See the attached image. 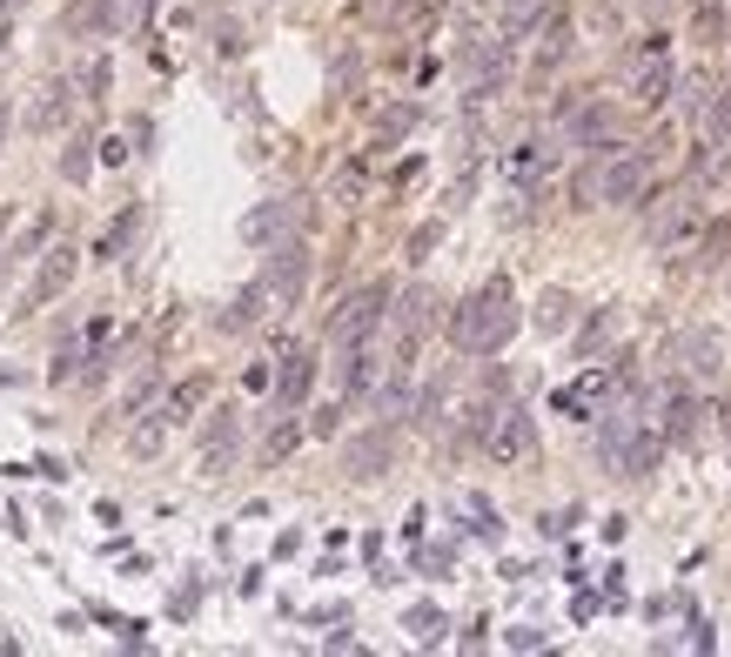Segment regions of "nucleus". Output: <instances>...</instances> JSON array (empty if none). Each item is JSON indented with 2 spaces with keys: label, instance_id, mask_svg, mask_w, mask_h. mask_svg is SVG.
I'll return each mask as SVG.
<instances>
[{
  "label": "nucleus",
  "instance_id": "obj_1",
  "mask_svg": "<svg viewBox=\"0 0 731 657\" xmlns=\"http://www.w3.org/2000/svg\"><path fill=\"white\" fill-rule=\"evenodd\" d=\"M517 328H524V309H517L510 276L476 282V289H470L463 302H450V315H443V336H450L456 356H504Z\"/></svg>",
  "mask_w": 731,
  "mask_h": 657
},
{
  "label": "nucleus",
  "instance_id": "obj_2",
  "mask_svg": "<svg viewBox=\"0 0 731 657\" xmlns=\"http://www.w3.org/2000/svg\"><path fill=\"white\" fill-rule=\"evenodd\" d=\"M389 309H396V282H363V289H350V295L330 309L322 336H330V349L376 343V336H383V322H389Z\"/></svg>",
  "mask_w": 731,
  "mask_h": 657
},
{
  "label": "nucleus",
  "instance_id": "obj_3",
  "mask_svg": "<svg viewBox=\"0 0 731 657\" xmlns=\"http://www.w3.org/2000/svg\"><path fill=\"white\" fill-rule=\"evenodd\" d=\"M652 175H658V154L652 148H604L598 154V202L604 208H637L652 195Z\"/></svg>",
  "mask_w": 731,
  "mask_h": 657
},
{
  "label": "nucleus",
  "instance_id": "obj_4",
  "mask_svg": "<svg viewBox=\"0 0 731 657\" xmlns=\"http://www.w3.org/2000/svg\"><path fill=\"white\" fill-rule=\"evenodd\" d=\"M698 235H705L698 189H678V195H665L652 215H644V249H652V256H678L685 241H698Z\"/></svg>",
  "mask_w": 731,
  "mask_h": 657
},
{
  "label": "nucleus",
  "instance_id": "obj_5",
  "mask_svg": "<svg viewBox=\"0 0 731 657\" xmlns=\"http://www.w3.org/2000/svg\"><path fill=\"white\" fill-rule=\"evenodd\" d=\"M309 215H315V202L302 189L269 195V202H256L249 215H241V241H249V249H276V241H289V235H309Z\"/></svg>",
  "mask_w": 731,
  "mask_h": 657
},
{
  "label": "nucleus",
  "instance_id": "obj_6",
  "mask_svg": "<svg viewBox=\"0 0 731 657\" xmlns=\"http://www.w3.org/2000/svg\"><path fill=\"white\" fill-rule=\"evenodd\" d=\"M309 276H315L309 235H289V241H276V249H262V282L276 289V309H295L309 295Z\"/></svg>",
  "mask_w": 731,
  "mask_h": 657
},
{
  "label": "nucleus",
  "instance_id": "obj_7",
  "mask_svg": "<svg viewBox=\"0 0 731 657\" xmlns=\"http://www.w3.org/2000/svg\"><path fill=\"white\" fill-rule=\"evenodd\" d=\"M557 148H563V141H544V134L504 148V161H497L504 189H510V195H550V182H557Z\"/></svg>",
  "mask_w": 731,
  "mask_h": 657
},
{
  "label": "nucleus",
  "instance_id": "obj_8",
  "mask_svg": "<svg viewBox=\"0 0 731 657\" xmlns=\"http://www.w3.org/2000/svg\"><path fill=\"white\" fill-rule=\"evenodd\" d=\"M483 456H491L497 470H517L537 456V417L524 402H497V417H491V437H483Z\"/></svg>",
  "mask_w": 731,
  "mask_h": 657
},
{
  "label": "nucleus",
  "instance_id": "obj_9",
  "mask_svg": "<svg viewBox=\"0 0 731 657\" xmlns=\"http://www.w3.org/2000/svg\"><path fill=\"white\" fill-rule=\"evenodd\" d=\"M437 315H450L443 309V295L430 289V282H417V289H402L396 295V309H389V322H396V363L410 369V356H417V343L437 328Z\"/></svg>",
  "mask_w": 731,
  "mask_h": 657
},
{
  "label": "nucleus",
  "instance_id": "obj_10",
  "mask_svg": "<svg viewBox=\"0 0 731 657\" xmlns=\"http://www.w3.org/2000/svg\"><path fill=\"white\" fill-rule=\"evenodd\" d=\"M389 470H396V423L389 417L369 423V430H356V437H343V476L350 483H376Z\"/></svg>",
  "mask_w": 731,
  "mask_h": 657
},
{
  "label": "nucleus",
  "instance_id": "obj_11",
  "mask_svg": "<svg viewBox=\"0 0 731 657\" xmlns=\"http://www.w3.org/2000/svg\"><path fill=\"white\" fill-rule=\"evenodd\" d=\"M315 376H322V356L309 343H282L276 349V389H269V409H302L315 396Z\"/></svg>",
  "mask_w": 731,
  "mask_h": 657
},
{
  "label": "nucleus",
  "instance_id": "obj_12",
  "mask_svg": "<svg viewBox=\"0 0 731 657\" xmlns=\"http://www.w3.org/2000/svg\"><path fill=\"white\" fill-rule=\"evenodd\" d=\"M557 141H563V148H584V154L617 148V108L598 101V95H584V101L571 108V121H557Z\"/></svg>",
  "mask_w": 731,
  "mask_h": 657
},
{
  "label": "nucleus",
  "instance_id": "obj_13",
  "mask_svg": "<svg viewBox=\"0 0 731 657\" xmlns=\"http://www.w3.org/2000/svg\"><path fill=\"white\" fill-rule=\"evenodd\" d=\"M74 276H80V249H74V241H47L34 282L21 289V315H34V309H47L54 295H67V282H74Z\"/></svg>",
  "mask_w": 731,
  "mask_h": 657
},
{
  "label": "nucleus",
  "instance_id": "obj_14",
  "mask_svg": "<svg viewBox=\"0 0 731 657\" xmlns=\"http://www.w3.org/2000/svg\"><path fill=\"white\" fill-rule=\"evenodd\" d=\"M61 28L80 34V41H115L128 28H141V14H135V0H74L61 14Z\"/></svg>",
  "mask_w": 731,
  "mask_h": 657
},
{
  "label": "nucleus",
  "instance_id": "obj_15",
  "mask_svg": "<svg viewBox=\"0 0 731 657\" xmlns=\"http://www.w3.org/2000/svg\"><path fill=\"white\" fill-rule=\"evenodd\" d=\"M195 443H202V476H228V470H235V450H241V409H235V402L208 409V423L195 430Z\"/></svg>",
  "mask_w": 731,
  "mask_h": 657
},
{
  "label": "nucleus",
  "instance_id": "obj_16",
  "mask_svg": "<svg viewBox=\"0 0 731 657\" xmlns=\"http://www.w3.org/2000/svg\"><path fill=\"white\" fill-rule=\"evenodd\" d=\"M80 101H88V95H80V80H67V74H61V80H41L34 108H28V128H34V134H67Z\"/></svg>",
  "mask_w": 731,
  "mask_h": 657
},
{
  "label": "nucleus",
  "instance_id": "obj_17",
  "mask_svg": "<svg viewBox=\"0 0 731 657\" xmlns=\"http://www.w3.org/2000/svg\"><path fill=\"white\" fill-rule=\"evenodd\" d=\"M276 309V289L256 276V282H241L222 309H215V336H249V328H262V315Z\"/></svg>",
  "mask_w": 731,
  "mask_h": 657
},
{
  "label": "nucleus",
  "instance_id": "obj_18",
  "mask_svg": "<svg viewBox=\"0 0 731 657\" xmlns=\"http://www.w3.org/2000/svg\"><path fill=\"white\" fill-rule=\"evenodd\" d=\"M383 376H389V363H383L376 343H350V349H336V389H343L350 402H369Z\"/></svg>",
  "mask_w": 731,
  "mask_h": 657
},
{
  "label": "nucleus",
  "instance_id": "obj_19",
  "mask_svg": "<svg viewBox=\"0 0 731 657\" xmlns=\"http://www.w3.org/2000/svg\"><path fill=\"white\" fill-rule=\"evenodd\" d=\"M141 228H148V202H121V215L101 228V241H95V249H88V262H128L135 256V241H141Z\"/></svg>",
  "mask_w": 731,
  "mask_h": 657
},
{
  "label": "nucleus",
  "instance_id": "obj_20",
  "mask_svg": "<svg viewBox=\"0 0 731 657\" xmlns=\"http://www.w3.org/2000/svg\"><path fill=\"white\" fill-rule=\"evenodd\" d=\"M571 8H550L544 14V28H537V54H530V80H550L563 61H571Z\"/></svg>",
  "mask_w": 731,
  "mask_h": 657
},
{
  "label": "nucleus",
  "instance_id": "obj_21",
  "mask_svg": "<svg viewBox=\"0 0 731 657\" xmlns=\"http://www.w3.org/2000/svg\"><path fill=\"white\" fill-rule=\"evenodd\" d=\"M671 356H678V369H685L691 383H718V369H724V336H718V328H685Z\"/></svg>",
  "mask_w": 731,
  "mask_h": 657
},
{
  "label": "nucleus",
  "instance_id": "obj_22",
  "mask_svg": "<svg viewBox=\"0 0 731 657\" xmlns=\"http://www.w3.org/2000/svg\"><path fill=\"white\" fill-rule=\"evenodd\" d=\"M671 95H678V67H671V54L631 67V101H637V108H665Z\"/></svg>",
  "mask_w": 731,
  "mask_h": 657
},
{
  "label": "nucleus",
  "instance_id": "obj_23",
  "mask_svg": "<svg viewBox=\"0 0 731 657\" xmlns=\"http://www.w3.org/2000/svg\"><path fill=\"white\" fill-rule=\"evenodd\" d=\"M169 437H175V417L154 402V409H141V417L128 423V456H135V463H154L161 450H169Z\"/></svg>",
  "mask_w": 731,
  "mask_h": 657
},
{
  "label": "nucleus",
  "instance_id": "obj_24",
  "mask_svg": "<svg viewBox=\"0 0 731 657\" xmlns=\"http://www.w3.org/2000/svg\"><path fill=\"white\" fill-rule=\"evenodd\" d=\"M417 128H423V101H389V108L376 115V134H369V148H383V154H389L402 134H417Z\"/></svg>",
  "mask_w": 731,
  "mask_h": 657
},
{
  "label": "nucleus",
  "instance_id": "obj_25",
  "mask_svg": "<svg viewBox=\"0 0 731 657\" xmlns=\"http://www.w3.org/2000/svg\"><path fill=\"white\" fill-rule=\"evenodd\" d=\"M95 161H101V141H95V134H74V128L61 134V182L80 189V182L95 175Z\"/></svg>",
  "mask_w": 731,
  "mask_h": 657
},
{
  "label": "nucleus",
  "instance_id": "obj_26",
  "mask_svg": "<svg viewBox=\"0 0 731 657\" xmlns=\"http://www.w3.org/2000/svg\"><path fill=\"white\" fill-rule=\"evenodd\" d=\"M443 409H450V383H443V376H430V383L410 396V430L437 437V430H443Z\"/></svg>",
  "mask_w": 731,
  "mask_h": 657
},
{
  "label": "nucleus",
  "instance_id": "obj_27",
  "mask_svg": "<svg viewBox=\"0 0 731 657\" xmlns=\"http://www.w3.org/2000/svg\"><path fill=\"white\" fill-rule=\"evenodd\" d=\"M302 437H309V423H295V409H269V437H262V463H289Z\"/></svg>",
  "mask_w": 731,
  "mask_h": 657
},
{
  "label": "nucleus",
  "instance_id": "obj_28",
  "mask_svg": "<svg viewBox=\"0 0 731 657\" xmlns=\"http://www.w3.org/2000/svg\"><path fill=\"white\" fill-rule=\"evenodd\" d=\"M161 396H169V376H161V369L135 376V383L121 389V402H115V423H135V417H141V409H154Z\"/></svg>",
  "mask_w": 731,
  "mask_h": 657
},
{
  "label": "nucleus",
  "instance_id": "obj_29",
  "mask_svg": "<svg viewBox=\"0 0 731 657\" xmlns=\"http://www.w3.org/2000/svg\"><path fill=\"white\" fill-rule=\"evenodd\" d=\"M530 322L544 328V336H563V328L578 322V295H571V289H544L537 309H530Z\"/></svg>",
  "mask_w": 731,
  "mask_h": 657
},
{
  "label": "nucleus",
  "instance_id": "obj_30",
  "mask_svg": "<svg viewBox=\"0 0 731 657\" xmlns=\"http://www.w3.org/2000/svg\"><path fill=\"white\" fill-rule=\"evenodd\" d=\"M208 389H215L208 376H182V383H169V396H161V409H169V417H175V430H182V423H195V409L208 402Z\"/></svg>",
  "mask_w": 731,
  "mask_h": 657
},
{
  "label": "nucleus",
  "instance_id": "obj_31",
  "mask_svg": "<svg viewBox=\"0 0 731 657\" xmlns=\"http://www.w3.org/2000/svg\"><path fill=\"white\" fill-rule=\"evenodd\" d=\"M544 14H550L544 0H504V14H497V34H504V41H530V34L544 28Z\"/></svg>",
  "mask_w": 731,
  "mask_h": 657
},
{
  "label": "nucleus",
  "instance_id": "obj_32",
  "mask_svg": "<svg viewBox=\"0 0 731 657\" xmlns=\"http://www.w3.org/2000/svg\"><path fill=\"white\" fill-rule=\"evenodd\" d=\"M611 343H617V309H591L584 328H578V363H591V356L611 349Z\"/></svg>",
  "mask_w": 731,
  "mask_h": 657
},
{
  "label": "nucleus",
  "instance_id": "obj_33",
  "mask_svg": "<svg viewBox=\"0 0 731 657\" xmlns=\"http://www.w3.org/2000/svg\"><path fill=\"white\" fill-rule=\"evenodd\" d=\"M724 34H731L724 0H691V41H698V47H718Z\"/></svg>",
  "mask_w": 731,
  "mask_h": 657
},
{
  "label": "nucleus",
  "instance_id": "obj_34",
  "mask_svg": "<svg viewBox=\"0 0 731 657\" xmlns=\"http://www.w3.org/2000/svg\"><path fill=\"white\" fill-rule=\"evenodd\" d=\"M363 189H369V161H363V154H350V161H343V169L330 175V202L356 208V202H363Z\"/></svg>",
  "mask_w": 731,
  "mask_h": 657
},
{
  "label": "nucleus",
  "instance_id": "obj_35",
  "mask_svg": "<svg viewBox=\"0 0 731 657\" xmlns=\"http://www.w3.org/2000/svg\"><path fill=\"white\" fill-rule=\"evenodd\" d=\"M698 134H705V141H731V80H724V88H711V101L698 108Z\"/></svg>",
  "mask_w": 731,
  "mask_h": 657
},
{
  "label": "nucleus",
  "instance_id": "obj_36",
  "mask_svg": "<svg viewBox=\"0 0 731 657\" xmlns=\"http://www.w3.org/2000/svg\"><path fill=\"white\" fill-rule=\"evenodd\" d=\"M47 235H54V208H41V215H34V222H28V228H21V235L8 241V249H14L8 262H41V249H47Z\"/></svg>",
  "mask_w": 731,
  "mask_h": 657
},
{
  "label": "nucleus",
  "instance_id": "obj_37",
  "mask_svg": "<svg viewBox=\"0 0 731 657\" xmlns=\"http://www.w3.org/2000/svg\"><path fill=\"white\" fill-rule=\"evenodd\" d=\"M724 262H731V222H705V235H698V269L718 276Z\"/></svg>",
  "mask_w": 731,
  "mask_h": 657
},
{
  "label": "nucleus",
  "instance_id": "obj_38",
  "mask_svg": "<svg viewBox=\"0 0 731 657\" xmlns=\"http://www.w3.org/2000/svg\"><path fill=\"white\" fill-rule=\"evenodd\" d=\"M108 88H115V54L95 47L88 67H80V95H88V101H108Z\"/></svg>",
  "mask_w": 731,
  "mask_h": 657
},
{
  "label": "nucleus",
  "instance_id": "obj_39",
  "mask_svg": "<svg viewBox=\"0 0 731 657\" xmlns=\"http://www.w3.org/2000/svg\"><path fill=\"white\" fill-rule=\"evenodd\" d=\"M402 631H410L417 644H443V631H450V617H443L437 604H410V611H402Z\"/></svg>",
  "mask_w": 731,
  "mask_h": 657
},
{
  "label": "nucleus",
  "instance_id": "obj_40",
  "mask_svg": "<svg viewBox=\"0 0 731 657\" xmlns=\"http://www.w3.org/2000/svg\"><path fill=\"white\" fill-rule=\"evenodd\" d=\"M343 417H350V396H336V402H322V409H315V417H309V437H322V443H330V437H343Z\"/></svg>",
  "mask_w": 731,
  "mask_h": 657
},
{
  "label": "nucleus",
  "instance_id": "obj_41",
  "mask_svg": "<svg viewBox=\"0 0 731 657\" xmlns=\"http://www.w3.org/2000/svg\"><path fill=\"white\" fill-rule=\"evenodd\" d=\"M571 208H598V154L571 175Z\"/></svg>",
  "mask_w": 731,
  "mask_h": 657
},
{
  "label": "nucleus",
  "instance_id": "obj_42",
  "mask_svg": "<svg viewBox=\"0 0 731 657\" xmlns=\"http://www.w3.org/2000/svg\"><path fill=\"white\" fill-rule=\"evenodd\" d=\"M195 611H202V578H182V591H175V604H169V617H175V624H189Z\"/></svg>",
  "mask_w": 731,
  "mask_h": 657
},
{
  "label": "nucleus",
  "instance_id": "obj_43",
  "mask_svg": "<svg viewBox=\"0 0 731 657\" xmlns=\"http://www.w3.org/2000/svg\"><path fill=\"white\" fill-rule=\"evenodd\" d=\"M658 54H671V34H658V28L631 41V67H637V61H658Z\"/></svg>",
  "mask_w": 731,
  "mask_h": 657
},
{
  "label": "nucleus",
  "instance_id": "obj_44",
  "mask_svg": "<svg viewBox=\"0 0 731 657\" xmlns=\"http://www.w3.org/2000/svg\"><path fill=\"white\" fill-rule=\"evenodd\" d=\"M241 47H249V34H241L235 21H215V54H222V61H235Z\"/></svg>",
  "mask_w": 731,
  "mask_h": 657
},
{
  "label": "nucleus",
  "instance_id": "obj_45",
  "mask_svg": "<svg viewBox=\"0 0 731 657\" xmlns=\"http://www.w3.org/2000/svg\"><path fill=\"white\" fill-rule=\"evenodd\" d=\"M443 241V222H423L417 235H410V262H430V249Z\"/></svg>",
  "mask_w": 731,
  "mask_h": 657
},
{
  "label": "nucleus",
  "instance_id": "obj_46",
  "mask_svg": "<svg viewBox=\"0 0 731 657\" xmlns=\"http://www.w3.org/2000/svg\"><path fill=\"white\" fill-rule=\"evenodd\" d=\"M330 74H336V88H356V80H363V54H356V47H343Z\"/></svg>",
  "mask_w": 731,
  "mask_h": 657
},
{
  "label": "nucleus",
  "instance_id": "obj_47",
  "mask_svg": "<svg viewBox=\"0 0 731 657\" xmlns=\"http://www.w3.org/2000/svg\"><path fill=\"white\" fill-rule=\"evenodd\" d=\"M504 644H510V650H544V644H550V631H537V624H517Z\"/></svg>",
  "mask_w": 731,
  "mask_h": 657
},
{
  "label": "nucleus",
  "instance_id": "obj_48",
  "mask_svg": "<svg viewBox=\"0 0 731 657\" xmlns=\"http://www.w3.org/2000/svg\"><path fill=\"white\" fill-rule=\"evenodd\" d=\"M571 530H578V504H571V510H550V517H544V537H571Z\"/></svg>",
  "mask_w": 731,
  "mask_h": 657
},
{
  "label": "nucleus",
  "instance_id": "obj_49",
  "mask_svg": "<svg viewBox=\"0 0 731 657\" xmlns=\"http://www.w3.org/2000/svg\"><path fill=\"white\" fill-rule=\"evenodd\" d=\"M128 154H135V148H128L121 134H101V161H108V169H121V161H128Z\"/></svg>",
  "mask_w": 731,
  "mask_h": 657
},
{
  "label": "nucleus",
  "instance_id": "obj_50",
  "mask_svg": "<svg viewBox=\"0 0 731 657\" xmlns=\"http://www.w3.org/2000/svg\"><path fill=\"white\" fill-rule=\"evenodd\" d=\"M450 563H456V550H450V543H437V550H423V570H437V578H443V570H450Z\"/></svg>",
  "mask_w": 731,
  "mask_h": 657
},
{
  "label": "nucleus",
  "instance_id": "obj_51",
  "mask_svg": "<svg viewBox=\"0 0 731 657\" xmlns=\"http://www.w3.org/2000/svg\"><path fill=\"white\" fill-rule=\"evenodd\" d=\"M34 476H47V483H67V463H61V456H34Z\"/></svg>",
  "mask_w": 731,
  "mask_h": 657
},
{
  "label": "nucleus",
  "instance_id": "obj_52",
  "mask_svg": "<svg viewBox=\"0 0 731 657\" xmlns=\"http://www.w3.org/2000/svg\"><path fill=\"white\" fill-rule=\"evenodd\" d=\"M135 154H154V121H148V115L135 121Z\"/></svg>",
  "mask_w": 731,
  "mask_h": 657
},
{
  "label": "nucleus",
  "instance_id": "obj_53",
  "mask_svg": "<svg viewBox=\"0 0 731 657\" xmlns=\"http://www.w3.org/2000/svg\"><path fill=\"white\" fill-rule=\"evenodd\" d=\"M8 128H14V115H8V101H0V148H8Z\"/></svg>",
  "mask_w": 731,
  "mask_h": 657
},
{
  "label": "nucleus",
  "instance_id": "obj_54",
  "mask_svg": "<svg viewBox=\"0 0 731 657\" xmlns=\"http://www.w3.org/2000/svg\"><path fill=\"white\" fill-rule=\"evenodd\" d=\"M154 8H161V0H135V14H141V28H148V14H154Z\"/></svg>",
  "mask_w": 731,
  "mask_h": 657
},
{
  "label": "nucleus",
  "instance_id": "obj_55",
  "mask_svg": "<svg viewBox=\"0 0 731 657\" xmlns=\"http://www.w3.org/2000/svg\"><path fill=\"white\" fill-rule=\"evenodd\" d=\"M637 8H644V14H658V8H665V0H637Z\"/></svg>",
  "mask_w": 731,
  "mask_h": 657
},
{
  "label": "nucleus",
  "instance_id": "obj_56",
  "mask_svg": "<svg viewBox=\"0 0 731 657\" xmlns=\"http://www.w3.org/2000/svg\"><path fill=\"white\" fill-rule=\"evenodd\" d=\"M8 8H21V0H0V14H8Z\"/></svg>",
  "mask_w": 731,
  "mask_h": 657
},
{
  "label": "nucleus",
  "instance_id": "obj_57",
  "mask_svg": "<svg viewBox=\"0 0 731 657\" xmlns=\"http://www.w3.org/2000/svg\"><path fill=\"white\" fill-rule=\"evenodd\" d=\"M724 289H731V262H724Z\"/></svg>",
  "mask_w": 731,
  "mask_h": 657
},
{
  "label": "nucleus",
  "instance_id": "obj_58",
  "mask_svg": "<svg viewBox=\"0 0 731 657\" xmlns=\"http://www.w3.org/2000/svg\"><path fill=\"white\" fill-rule=\"evenodd\" d=\"M724 189H731V182H724Z\"/></svg>",
  "mask_w": 731,
  "mask_h": 657
}]
</instances>
